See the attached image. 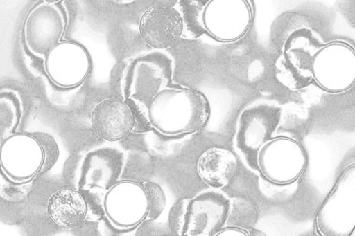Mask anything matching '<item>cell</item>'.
Segmentation results:
<instances>
[{
  "label": "cell",
  "instance_id": "1",
  "mask_svg": "<svg viewBox=\"0 0 355 236\" xmlns=\"http://www.w3.org/2000/svg\"><path fill=\"white\" fill-rule=\"evenodd\" d=\"M209 115L205 96L190 89L161 91L149 109L150 123L166 135L198 132L205 126Z\"/></svg>",
  "mask_w": 355,
  "mask_h": 236
},
{
  "label": "cell",
  "instance_id": "2",
  "mask_svg": "<svg viewBox=\"0 0 355 236\" xmlns=\"http://www.w3.org/2000/svg\"><path fill=\"white\" fill-rule=\"evenodd\" d=\"M230 201L222 193H201L193 199L180 201L174 206L171 224L182 222V230L187 235H217L228 219Z\"/></svg>",
  "mask_w": 355,
  "mask_h": 236
},
{
  "label": "cell",
  "instance_id": "3",
  "mask_svg": "<svg viewBox=\"0 0 355 236\" xmlns=\"http://www.w3.org/2000/svg\"><path fill=\"white\" fill-rule=\"evenodd\" d=\"M354 165L341 174L319 208L316 225L324 235H348L354 230Z\"/></svg>",
  "mask_w": 355,
  "mask_h": 236
},
{
  "label": "cell",
  "instance_id": "4",
  "mask_svg": "<svg viewBox=\"0 0 355 236\" xmlns=\"http://www.w3.org/2000/svg\"><path fill=\"white\" fill-rule=\"evenodd\" d=\"M306 154L303 147L288 138H278L266 142L257 157L261 173L277 184H288L302 175L306 168Z\"/></svg>",
  "mask_w": 355,
  "mask_h": 236
},
{
  "label": "cell",
  "instance_id": "5",
  "mask_svg": "<svg viewBox=\"0 0 355 236\" xmlns=\"http://www.w3.org/2000/svg\"><path fill=\"white\" fill-rule=\"evenodd\" d=\"M313 76L319 85L331 92H343L354 82V52L343 43H332L314 56Z\"/></svg>",
  "mask_w": 355,
  "mask_h": 236
},
{
  "label": "cell",
  "instance_id": "6",
  "mask_svg": "<svg viewBox=\"0 0 355 236\" xmlns=\"http://www.w3.org/2000/svg\"><path fill=\"white\" fill-rule=\"evenodd\" d=\"M246 1H211L207 4L203 20L212 36L222 42L241 39L252 20L251 8Z\"/></svg>",
  "mask_w": 355,
  "mask_h": 236
},
{
  "label": "cell",
  "instance_id": "7",
  "mask_svg": "<svg viewBox=\"0 0 355 236\" xmlns=\"http://www.w3.org/2000/svg\"><path fill=\"white\" fill-rule=\"evenodd\" d=\"M279 117L278 109L271 107H257L244 112L236 135V143L252 167L257 168L258 152L270 141Z\"/></svg>",
  "mask_w": 355,
  "mask_h": 236
},
{
  "label": "cell",
  "instance_id": "8",
  "mask_svg": "<svg viewBox=\"0 0 355 236\" xmlns=\"http://www.w3.org/2000/svg\"><path fill=\"white\" fill-rule=\"evenodd\" d=\"M184 19L174 8L155 5L144 13L139 34L155 49H168L176 44L184 33Z\"/></svg>",
  "mask_w": 355,
  "mask_h": 236
},
{
  "label": "cell",
  "instance_id": "9",
  "mask_svg": "<svg viewBox=\"0 0 355 236\" xmlns=\"http://www.w3.org/2000/svg\"><path fill=\"white\" fill-rule=\"evenodd\" d=\"M135 123L133 111L126 102L107 99L93 109L91 125L96 135L103 140H122L132 132Z\"/></svg>",
  "mask_w": 355,
  "mask_h": 236
},
{
  "label": "cell",
  "instance_id": "10",
  "mask_svg": "<svg viewBox=\"0 0 355 236\" xmlns=\"http://www.w3.org/2000/svg\"><path fill=\"white\" fill-rule=\"evenodd\" d=\"M238 158L224 147H211L199 156L196 172L199 179L214 189L227 187L239 174Z\"/></svg>",
  "mask_w": 355,
  "mask_h": 236
},
{
  "label": "cell",
  "instance_id": "11",
  "mask_svg": "<svg viewBox=\"0 0 355 236\" xmlns=\"http://www.w3.org/2000/svg\"><path fill=\"white\" fill-rule=\"evenodd\" d=\"M47 213L56 226L61 229H75L87 218L88 205L82 193L71 189H61L48 201Z\"/></svg>",
  "mask_w": 355,
  "mask_h": 236
},
{
  "label": "cell",
  "instance_id": "12",
  "mask_svg": "<svg viewBox=\"0 0 355 236\" xmlns=\"http://www.w3.org/2000/svg\"><path fill=\"white\" fill-rule=\"evenodd\" d=\"M145 189H146L148 198H149V213H148V219H155L164 210L166 205L165 194H164L162 189L157 184L148 182L145 183Z\"/></svg>",
  "mask_w": 355,
  "mask_h": 236
},
{
  "label": "cell",
  "instance_id": "13",
  "mask_svg": "<svg viewBox=\"0 0 355 236\" xmlns=\"http://www.w3.org/2000/svg\"><path fill=\"white\" fill-rule=\"evenodd\" d=\"M250 235V233H248V230L245 229H242V228L228 227L224 228V229L220 230V232L218 233L216 235Z\"/></svg>",
  "mask_w": 355,
  "mask_h": 236
}]
</instances>
